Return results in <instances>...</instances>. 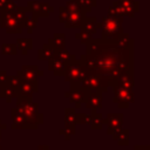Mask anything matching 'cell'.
Returning a JSON list of instances; mask_svg holds the SVG:
<instances>
[{
  "instance_id": "6da1fadb",
  "label": "cell",
  "mask_w": 150,
  "mask_h": 150,
  "mask_svg": "<svg viewBox=\"0 0 150 150\" xmlns=\"http://www.w3.org/2000/svg\"><path fill=\"white\" fill-rule=\"evenodd\" d=\"M79 61L86 75L103 76L108 79L109 87H115L121 74H134V45L121 48L116 41L91 38Z\"/></svg>"
},
{
  "instance_id": "7a4b0ae2",
  "label": "cell",
  "mask_w": 150,
  "mask_h": 150,
  "mask_svg": "<svg viewBox=\"0 0 150 150\" xmlns=\"http://www.w3.org/2000/svg\"><path fill=\"white\" fill-rule=\"evenodd\" d=\"M15 98H16V108L22 111L28 129L32 130L38 129L39 125L43 123V114L39 112V104L33 101V97L18 95Z\"/></svg>"
},
{
  "instance_id": "3957f363",
  "label": "cell",
  "mask_w": 150,
  "mask_h": 150,
  "mask_svg": "<svg viewBox=\"0 0 150 150\" xmlns=\"http://www.w3.org/2000/svg\"><path fill=\"white\" fill-rule=\"evenodd\" d=\"M122 22H123V18H116L109 14L102 18V22H97V28H101V34H102L101 39L116 41L120 38V35L123 33Z\"/></svg>"
},
{
  "instance_id": "277c9868",
  "label": "cell",
  "mask_w": 150,
  "mask_h": 150,
  "mask_svg": "<svg viewBox=\"0 0 150 150\" xmlns=\"http://www.w3.org/2000/svg\"><path fill=\"white\" fill-rule=\"evenodd\" d=\"M0 25L9 34H18L22 32V23L15 18L13 12L4 11L0 13Z\"/></svg>"
},
{
  "instance_id": "5b68a950",
  "label": "cell",
  "mask_w": 150,
  "mask_h": 150,
  "mask_svg": "<svg viewBox=\"0 0 150 150\" xmlns=\"http://www.w3.org/2000/svg\"><path fill=\"white\" fill-rule=\"evenodd\" d=\"M112 88H114V97H112V101H114V103H117V107L118 108L127 109L129 107V104L135 101L134 91L131 89L121 88L118 86H115Z\"/></svg>"
},
{
  "instance_id": "8992f818",
  "label": "cell",
  "mask_w": 150,
  "mask_h": 150,
  "mask_svg": "<svg viewBox=\"0 0 150 150\" xmlns=\"http://www.w3.org/2000/svg\"><path fill=\"white\" fill-rule=\"evenodd\" d=\"M84 71L82 69L81 62L76 59L69 61L66 63V69H64V80L67 82H76L79 80H81L84 76Z\"/></svg>"
},
{
  "instance_id": "52a82bcc",
  "label": "cell",
  "mask_w": 150,
  "mask_h": 150,
  "mask_svg": "<svg viewBox=\"0 0 150 150\" xmlns=\"http://www.w3.org/2000/svg\"><path fill=\"white\" fill-rule=\"evenodd\" d=\"M16 75L23 80H27L35 84H39L38 77L43 75V70L39 69V67L35 64H23L21 67V69L16 71Z\"/></svg>"
},
{
  "instance_id": "ba28073f",
  "label": "cell",
  "mask_w": 150,
  "mask_h": 150,
  "mask_svg": "<svg viewBox=\"0 0 150 150\" xmlns=\"http://www.w3.org/2000/svg\"><path fill=\"white\" fill-rule=\"evenodd\" d=\"M89 80V88L90 91H98V93H107L109 89V81L108 79L100 76V75H88Z\"/></svg>"
},
{
  "instance_id": "9c48e42d",
  "label": "cell",
  "mask_w": 150,
  "mask_h": 150,
  "mask_svg": "<svg viewBox=\"0 0 150 150\" xmlns=\"http://www.w3.org/2000/svg\"><path fill=\"white\" fill-rule=\"evenodd\" d=\"M83 103L86 108L89 109L91 112L96 111L97 109H101L102 108V93H98V91L87 93Z\"/></svg>"
},
{
  "instance_id": "30bf717a",
  "label": "cell",
  "mask_w": 150,
  "mask_h": 150,
  "mask_svg": "<svg viewBox=\"0 0 150 150\" xmlns=\"http://www.w3.org/2000/svg\"><path fill=\"white\" fill-rule=\"evenodd\" d=\"M27 8L29 12H32L34 15L39 16H48L54 8L49 6L48 4H42V2H36V1H29L27 2Z\"/></svg>"
},
{
  "instance_id": "8fae6325",
  "label": "cell",
  "mask_w": 150,
  "mask_h": 150,
  "mask_svg": "<svg viewBox=\"0 0 150 150\" xmlns=\"http://www.w3.org/2000/svg\"><path fill=\"white\" fill-rule=\"evenodd\" d=\"M123 120H124V115L123 114H112V112L107 114L105 117L103 118V124L108 125L107 134L111 135L112 129L121 128L123 125Z\"/></svg>"
},
{
  "instance_id": "7c38bea8",
  "label": "cell",
  "mask_w": 150,
  "mask_h": 150,
  "mask_svg": "<svg viewBox=\"0 0 150 150\" xmlns=\"http://www.w3.org/2000/svg\"><path fill=\"white\" fill-rule=\"evenodd\" d=\"M11 116H12V124H11V128L16 130V129H25L27 130L28 129V125L26 123V120H25V116L22 114V111L20 109H18L16 107L12 108L11 109Z\"/></svg>"
},
{
  "instance_id": "4fadbf2b",
  "label": "cell",
  "mask_w": 150,
  "mask_h": 150,
  "mask_svg": "<svg viewBox=\"0 0 150 150\" xmlns=\"http://www.w3.org/2000/svg\"><path fill=\"white\" fill-rule=\"evenodd\" d=\"M86 95H87V91H84L83 89L75 87V86H70L68 98L71 103L75 104V109H79V108H81V104L83 103V101L86 98Z\"/></svg>"
},
{
  "instance_id": "5bb4252c",
  "label": "cell",
  "mask_w": 150,
  "mask_h": 150,
  "mask_svg": "<svg viewBox=\"0 0 150 150\" xmlns=\"http://www.w3.org/2000/svg\"><path fill=\"white\" fill-rule=\"evenodd\" d=\"M86 18V12L83 11H74V12H69L66 21L63 22L64 26L67 28H75V27H80L82 21Z\"/></svg>"
},
{
  "instance_id": "9a60e30c",
  "label": "cell",
  "mask_w": 150,
  "mask_h": 150,
  "mask_svg": "<svg viewBox=\"0 0 150 150\" xmlns=\"http://www.w3.org/2000/svg\"><path fill=\"white\" fill-rule=\"evenodd\" d=\"M66 69V62L57 57L56 55L52 56L48 60V70H50L55 76H63Z\"/></svg>"
},
{
  "instance_id": "2e32d148",
  "label": "cell",
  "mask_w": 150,
  "mask_h": 150,
  "mask_svg": "<svg viewBox=\"0 0 150 150\" xmlns=\"http://www.w3.org/2000/svg\"><path fill=\"white\" fill-rule=\"evenodd\" d=\"M122 15L134 16L136 12H138V2L135 0H117Z\"/></svg>"
},
{
  "instance_id": "e0dca14e",
  "label": "cell",
  "mask_w": 150,
  "mask_h": 150,
  "mask_svg": "<svg viewBox=\"0 0 150 150\" xmlns=\"http://www.w3.org/2000/svg\"><path fill=\"white\" fill-rule=\"evenodd\" d=\"M39 91V84H35L27 80H21L20 87L18 89V95L26 96V97H33V94Z\"/></svg>"
},
{
  "instance_id": "ac0fdd59",
  "label": "cell",
  "mask_w": 150,
  "mask_h": 150,
  "mask_svg": "<svg viewBox=\"0 0 150 150\" xmlns=\"http://www.w3.org/2000/svg\"><path fill=\"white\" fill-rule=\"evenodd\" d=\"M111 136L115 141H117L118 145H128L129 144V130L128 129H122V127L115 128V129H112Z\"/></svg>"
},
{
  "instance_id": "d6986e66",
  "label": "cell",
  "mask_w": 150,
  "mask_h": 150,
  "mask_svg": "<svg viewBox=\"0 0 150 150\" xmlns=\"http://www.w3.org/2000/svg\"><path fill=\"white\" fill-rule=\"evenodd\" d=\"M116 86L121 87V88H125V89H131L135 86V80H134V74L130 73H123L118 76V79L116 80Z\"/></svg>"
},
{
  "instance_id": "ffe728a7",
  "label": "cell",
  "mask_w": 150,
  "mask_h": 150,
  "mask_svg": "<svg viewBox=\"0 0 150 150\" xmlns=\"http://www.w3.org/2000/svg\"><path fill=\"white\" fill-rule=\"evenodd\" d=\"M80 28L89 34H95L97 32V19L96 18H93V16H86L84 20L82 21Z\"/></svg>"
},
{
  "instance_id": "44dd1931",
  "label": "cell",
  "mask_w": 150,
  "mask_h": 150,
  "mask_svg": "<svg viewBox=\"0 0 150 150\" xmlns=\"http://www.w3.org/2000/svg\"><path fill=\"white\" fill-rule=\"evenodd\" d=\"M64 124L70 127H76V124H79V114L75 108L64 109Z\"/></svg>"
},
{
  "instance_id": "7402d4cb",
  "label": "cell",
  "mask_w": 150,
  "mask_h": 150,
  "mask_svg": "<svg viewBox=\"0 0 150 150\" xmlns=\"http://www.w3.org/2000/svg\"><path fill=\"white\" fill-rule=\"evenodd\" d=\"M18 96V90L14 89L9 83L0 88V97H4L7 103H11L13 98Z\"/></svg>"
},
{
  "instance_id": "603a6c76",
  "label": "cell",
  "mask_w": 150,
  "mask_h": 150,
  "mask_svg": "<svg viewBox=\"0 0 150 150\" xmlns=\"http://www.w3.org/2000/svg\"><path fill=\"white\" fill-rule=\"evenodd\" d=\"M54 55H55V49L48 42L46 45H43L42 48L39 49V52H38V59L40 61H48Z\"/></svg>"
},
{
  "instance_id": "cb8c5ba5",
  "label": "cell",
  "mask_w": 150,
  "mask_h": 150,
  "mask_svg": "<svg viewBox=\"0 0 150 150\" xmlns=\"http://www.w3.org/2000/svg\"><path fill=\"white\" fill-rule=\"evenodd\" d=\"M48 43H49L55 50H56V49H62V48H64V45H66L64 34H62V33H55L54 36L48 40Z\"/></svg>"
},
{
  "instance_id": "d4e9b609",
  "label": "cell",
  "mask_w": 150,
  "mask_h": 150,
  "mask_svg": "<svg viewBox=\"0 0 150 150\" xmlns=\"http://www.w3.org/2000/svg\"><path fill=\"white\" fill-rule=\"evenodd\" d=\"M16 47L21 52L22 55H26L33 48V40L32 39H25V38L18 39L16 40Z\"/></svg>"
},
{
  "instance_id": "484cf974",
  "label": "cell",
  "mask_w": 150,
  "mask_h": 150,
  "mask_svg": "<svg viewBox=\"0 0 150 150\" xmlns=\"http://www.w3.org/2000/svg\"><path fill=\"white\" fill-rule=\"evenodd\" d=\"M89 125L93 130L102 129V127H103V116H102V114L96 112V111L91 112V121H90Z\"/></svg>"
},
{
  "instance_id": "4316f807",
  "label": "cell",
  "mask_w": 150,
  "mask_h": 150,
  "mask_svg": "<svg viewBox=\"0 0 150 150\" xmlns=\"http://www.w3.org/2000/svg\"><path fill=\"white\" fill-rule=\"evenodd\" d=\"M36 26H38V16L30 12V15H27L26 20L23 21V28H26L28 33H32L36 28Z\"/></svg>"
},
{
  "instance_id": "83f0119b",
  "label": "cell",
  "mask_w": 150,
  "mask_h": 150,
  "mask_svg": "<svg viewBox=\"0 0 150 150\" xmlns=\"http://www.w3.org/2000/svg\"><path fill=\"white\" fill-rule=\"evenodd\" d=\"M116 45L121 48H125V47H130L134 45V40L130 39V36L125 33H122L120 35V38L116 40Z\"/></svg>"
},
{
  "instance_id": "f1b7e54d",
  "label": "cell",
  "mask_w": 150,
  "mask_h": 150,
  "mask_svg": "<svg viewBox=\"0 0 150 150\" xmlns=\"http://www.w3.org/2000/svg\"><path fill=\"white\" fill-rule=\"evenodd\" d=\"M55 55H56L57 57H60L61 60H63L66 63L75 59V55L70 54V53H69V52H68L66 48H62V49H56V50H55Z\"/></svg>"
},
{
  "instance_id": "f546056e",
  "label": "cell",
  "mask_w": 150,
  "mask_h": 150,
  "mask_svg": "<svg viewBox=\"0 0 150 150\" xmlns=\"http://www.w3.org/2000/svg\"><path fill=\"white\" fill-rule=\"evenodd\" d=\"M1 53L4 55H16L18 54V47L14 43H2Z\"/></svg>"
},
{
  "instance_id": "4dcf8cb0",
  "label": "cell",
  "mask_w": 150,
  "mask_h": 150,
  "mask_svg": "<svg viewBox=\"0 0 150 150\" xmlns=\"http://www.w3.org/2000/svg\"><path fill=\"white\" fill-rule=\"evenodd\" d=\"M59 134L62 135V136L64 137V139L68 141V139H70V137H71L73 135L76 134V127H70V125H66V124H64V128L60 129V130H59Z\"/></svg>"
},
{
  "instance_id": "1f68e13d",
  "label": "cell",
  "mask_w": 150,
  "mask_h": 150,
  "mask_svg": "<svg viewBox=\"0 0 150 150\" xmlns=\"http://www.w3.org/2000/svg\"><path fill=\"white\" fill-rule=\"evenodd\" d=\"M76 1L79 2V5L81 6V8L86 13H89L91 11V8L96 6V0H76Z\"/></svg>"
},
{
  "instance_id": "d6a6232c",
  "label": "cell",
  "mask_w": 150,
  "mask_h": 150,
  "mask_svg": "<svg viewBox=\"0 0 150 150\" xmlns=\"http://www.w3.org/2000/svg\"><path fill=\"white\" fill-rule=\"evenodd\" d=\"M91 36H93L91 34H89V33H87V32H84V30H82V29L75 35V38H76L82 45H86V42L89 41V40L91 39Z\"/></svg>"
},
{
  "instance_id": "836d02e7",
  "label": "cell",
  "mask_w": 150,
  "mask_h": 150,
  "mask_svg": "<svg viewBox=\"0 0 150 150\" xmlns=\"http://www.w3.org/2000/svg\"><path fill=\"white\" fill-rule=\"evenodd\" d=\"M64 7H66L68 11H70V12H74V11H83L76 0H68L67 5H66ZM83 12H84V11H83Z\"/></svg>"
},
{
  "instance_id": "e575fe53",
  "label": "cell",
  "mask_w": 150,
  "mask_h": 150,
  "mask_svg": "<svg viewBox=\"0 0 150 150\" xmlns=\"http://www.w3.org/2000/svg\"><path fill=\"white\" fill-rule=\"evenodd\" d=\"M21 77H19L18 75H13V76H9V80H8V83L14 88V89H19L20 87V83H21Z\"/></svg>"
},
{
  "instance_id": "d590c367",
  "label": "cell",
  "mask_w": 150,
  "mask_h": 150,
  "mask_svg": "<svg viewBox=\"0 0 150 150\" xmlns=\"http://www.w3.org/2000/svg\"><path fill=\"white\" fill-rule=\"evenodd\" d=\"M91 121V112L90 114H79V123L80 124H89Z\"/></svg>"
},
{
  "instance_id": "8d00e7d4",
  "label": "cell",
  "mask_w": 150,
  "mask_h": 150,
  "mask_svg": "<svg viewBox=\"0 0 150 150\" xmlns=\"http://www.w3.org/2000/svg\"><path fill=\"white\" fill-rule=\"evenodd\" d=\"M8 80H9V75H7L6 70H0V88L8 84Z\"/></svg>"
},
{
  "instance_id": "74e56055",
  "label": "cell",
  "mask_w": 150,
  "mask_h": 150,
  "mask_svg": "<svg viewBox=\"0 0 150 150\" xmlns=\"http://www.w3.org/2000/svg\"><path fill=\"white\" fill-rule=\"evenodd\" d=\"M9 1L11 0H0V13L7 8V5L9 4Z\"/></svg>"
},
{
  "instance_id": "f35d334b",
  "label": "cell",
  "mask_w": 150,
  "mask_h": 150,
  "mask_svg": "<svg viewBox=\"0 0 150 150\" xmlns=\"http://www.w3.org/2000/svg\"><path fill=\"white\" fill-rule=\"evenodd\" d=\"M36 150H49V145L48 144H40Z\"/></svg>"
},
{
  "instance_id": "ab89813d",
  "label": "cell",
  "mask_w": 150,
  "mask_h": 150,
  "mask_svg": "<svg viewBox=\"0 0 150 150\" xmlns=\"http://www.w3.org/2000/svg\"><path fill=\"white\" fill-rule=\"evenodd\" d=\"M5 129H7V124H5V123L0 120V134H1V131L5 130Z\"/></svg>"
},
{
  "instance_id": "60d3db41",
  "label": "cell",
  "mask_w": 150,
  "mask_h": 150,
  "mask_svg": "<svg viewBox=\"0 0 150 150\" xmlns=\"http://www.w3.org/2000/svg\"><path fill=\"white\" fill-rule=\"evenodd\" d=\"M68 96H69V90L64 93V97H66V98H68Z\"/></svg>"
},
{
  "instance_id": "b9f144b4",
  "label": "cell",
  "mask_w": 150,
  "mask_h": 150,
  "mask_svg": "<svg viewBox=\"0 0 150 150\" xmlns=\"http://www.w3.org/2000/svg\"><path fill=\"white\" fill-rule=\"evenodd\" d=\"M0 141H1V134H0Z\"/></svg>"
},
{
  "instance_id": "7bdbcfd3",
  "label": "cell",
  "mask_w": 150,
  "mask_h": 150,
  "mask_svg": "<svg viewBox=\"0 0 150 150\" xmlns=\"http://www.w3.org/2000/svg\"><path fill=\"white\" fill-rule=\"evenodd\" d=\"M0 150H1V146H0Z\"/></svg>"
}]
</instances>
